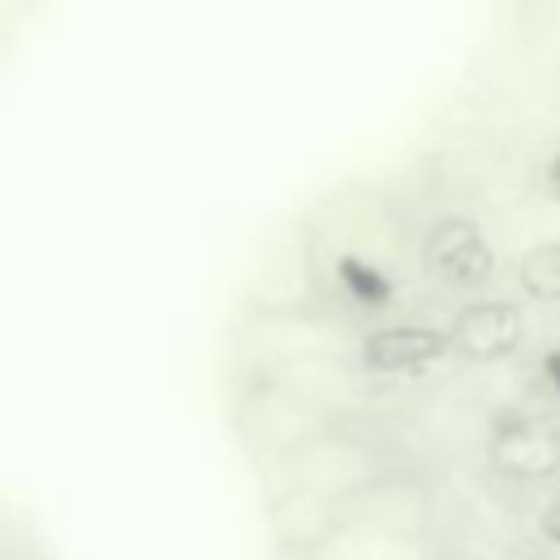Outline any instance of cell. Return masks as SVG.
Segmentation results:
<instances>
[{"instance_id":"obj_1","label":"cell","mask_w":560,"mask_h":560,"mask_svg":"<svg viewBox=\"0 0 560 560\" xmlns=\"http://www.w3.org/2000/svg\"><path fill=\"white\" fill-rule=\"evenodd\" d=\"M420 271L442 289H481L494 276V245L472 214H438L420 236Z\"/></svg>"},{"instance_id":"obj_2","label":"cell","mask_w":560,"mask_h":560,"mask_svg":"<svg viewBox=\"0 0 560 560\" xmlns=\"http://www.w3.org/2000/svg\"><path fill=\"white\" fill-rule=\"evenodd\" d=\"M486 459L494 477L516 486H538L560 477V420L538 411H508L490 429Z\"/></svg>"},{"instance_id":"obj_3","label":"cell","mask_w":560,"mask_h":560,"mask_svg":"<svg viewBox=\"0 0 560 560\" xmlns=\"http://www.w3.org/2000/svg\"><path fill=\"white\" fill-rule=\"evenodd\" d=\"M446 337L451 354L468 363H503L525 341V311L512 298H472L451 315Z\"/></svg>"},{"instance_id":"obj_4","label":"cell","mask_w":560,"mask_h":560,"mask_svg":"<svg viewBox=\"0 0 560 560\" xmlns=\"http://www.w3.org/2000/svg\"><path fill=\"white\" fill-rule=\"evenodd\" d=\"M451 354V337L438 324H381L359 337V368L368 376H411Z\"/></svg>"},{"instance_id":"obj_5","label":"cell","mask_w":560,"mask_h":560,"mask_svg":"<svg viewBox=\"0 0 560 560\" xmlns=\"http://www.w3.org/2000/svg\"><path fill=\"white\" fill-rule=\"evenodd\" d=\"M332 276H337V284H341L359 306H368V311H381V306H389V302L398 298L394 276L381 271L372 258H363V254H354V249H341V254L332 258Z\"/></svg>"},{"instance_id":"obj_6","label":"cell","mask_w":560,"mask_h":560,"mask_svg":"<svg viewBox=\"0 0 560 560\" xmlns=\"http://www.w3.org/2000/svg\"><path fill=\"white\" fill-rule=\"evenodd\" d=\"M516 284H521L525 298L560 306V236L538 241L516 258Z\"/></svg>"},{"instance_id":"obj_7","label":"cell","mask_w":560,"mask_h":560,"mask_svg":"<svg viewBox=\"0 0 560 560\" xmlns=\"http://www.w3.org/2000/svg\"><path fill=\"white\" fill-rule=\"evenodd\" d=\"M538 534H542L547 542H556V547H560V494L538 512Z\"/></svg>"},{"instance_id":"obj_8","label":"cell","mask_w":560,"mask_h":560,"mask_svg":"<svg viewBox=\"0 0 560 560\" xmlns=\"http://www.w3.org/2000/svg\"><path fill=\"white\" fill-rule=\"evenodd\" d=\"M538 368H542V381H547V389L560 398V346H556V350H547Z\"/></svg>"},{"instance_id":"obj_9","label":"cell","mask_w":560,"mask_h":560,"mask_svg":"<svg viewBox=\"0 0 560 560\" xmlns=\"http://www.w3.org/2000/svg\"><path fill=\"white\" fill-rule=\"evenodd\" d=\"M542 188H547L551 197H560V149H551L547 162H542Z\"/></svg>"}]
</instances>
